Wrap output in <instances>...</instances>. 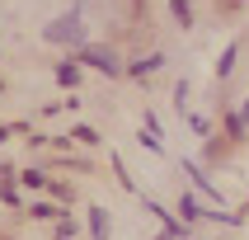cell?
Returning <instances> with one entry per match:
<instances>
[{"mask_svg": "<svg viewBox=\"0 0 249 240\" xmlns=\"http://www.w3.org/2000/svg\"><path fill=\"white\" fill-rule=\"evenodd\" d=\"M0 94H5V80H0Z\"/></svg>", "mask_w": 249, "mask_h": 240, "instance_id": "obj_22", "label": "cell"}, {"mask_svg": "<svg viewBox=\"0 0 249 240\" xmlns=\"http://www.w3.org/2000/svg\"><path fill=\"white\" fill-rule=\"evenodd\" d=\"M33 217H38V222H52V217H61V207H56V203H33Z\"/></svg>", "mask_w": 249, "mask_h": 240, "instance_id": "obj_16", "label": "cell"}, {"mask_svg": "<svg viewBox=\"0 0 249 240\" xmlns=\"http://www.w3.org/2000/svg\"><path fill=\"white\" fill-rule=\"evenodd\" d=\"M56 240H75V222L71 217H56Z\"/></svg>", "mask_w": 249, "mask_h": 240, "instance_id": "obj_18", "label": "cell"}, {"mask_svg": "<svg viewBox=\"0 0 249 240\" xmlns=\"http://www.w3.org/2000/svg\"><path fill=\"white\" fill-rule=\"evenodd\" d=\"M85 222H89V240H113V217L99 203H89V212H85Z\"/></svg>", "mask_w": 249, "mask_h": 240, "instance_id": "obj_5", "label": "cell"}, {"mask_svg": "<svg viewBox=\"0 0 249 240\" xmlns=\"http://www.w3.org/2000/svg\"><path fill=\"white\" fill-rule=\"evenodd\" d=\"M71 56H75L80 66H94V71H104V75H113V80H118V75H127V61L113 52L108 42H80Z\"/></svg>", "mask_w": 249, "mask_h": 240, "instance_id": "obj_1", "label": "cell"}, {"mask_svg": "<svg viewBox=\"0 0 249 240\" xmlns=\"http://www.w3.org/2000/svg\"><path fill=\"white\" fill-rule=\"evenodd\" d=\"M165 66V52H151V56H137V61H127V75L132 80H146L151 71H160Z\"/></svg>", "mask_w": 249, "mask_h": 240, "instance_id": "obj_6", "label": "cell"}, {"mask_svg": "<svg viewBox=\"0 0 249 240\" xmlns=\"http://www.w3.org/2000/svg\"><path fill=\"white\" fill-rule=\"evenodd\" d=\"M188 99H193V85H188V80H179V85H174V109H179V113H188Z\"/></svg>", "mask_w": 249, "mask_h": 240, "instance_id": "obj_14", "label": "cell"}, {"mask_svg": "<svg viewBox=\"0 0 249 240\" xmlns=\"http://www.w3.org/2000/svg\"><path fill=\"white\" fill-rule=\"evenodd\" d=\"M75 141H85V146H99V132L89 123H75Z\"/></svg>", "mask_w": 249, "mask_h": 240, "instance_id": "obj_17", "label": "cell"}, {"mask_svg": "<svg viewBox=\"0 0 249 240\" xmlns=\"http://www.w3.org/2000/svg\"><path fill=\"white\" fill-rule=\"evenodd\" d=\"M52 75H56V85H61V90H80V61H56Z\"/></svg>", "mask_w": 249, "mask_h": 240, "instance_id": "obj_7", "label": "cell"}, {"mask_svg": "<svg viewBox=\"0 0 249 240\" xmlns=\"http://www.w3.org/2000/svg\"><path fill=\"white\" fill-rule=\"evenodd\" d=\"M235 61H240V42H226V47H221V56H216V80H231Z\"/></svg>", "mask_w": 249, "mask_h": 240, "instance_id": "obj_8", "label": "cell"}, {"mask_svg": "<svg viewBox=\"0 0 249 240\" xmlns=\"http://www.w3.org/2000/svg\"><path fill=\"white\" fill-rule=\"evenodd\" d=\"M0 203H5V207H24V193H19L14 184H0Z\"/></svg>", "mask_w": 249, "mask_h": 240, "instance_id": "obj_15", "label": "cell"}, {"mask_svg": "<svg viewBox=\"0 0 249 240\" xmlns=\"http://www.w3.org/2000/svg\"><path fill=\"white\" fill-rule=\"evenodd\" d=\"M141 203H146V198H141ZM146 212L160 217V226H165V236H160V240H183V236H188V222H174V217L165 212V203H146Z\"/></svg>", "mask_w": 249, "mask_h": 240, "instance_id": "obj_3", "label": "cell"}, {"mask_svg": "<svg viewBox=\"0 0 249 240\" xmlns=\"http://www.w3.org/2000/svg\"><path fill=\"white\" fill-rule=\"evenodd\" d=\"M113 165H118V184H123L127 193H137V184H132V174H127V165H123V160H118V155H113Z\"/></svg>", "mask_w": 249, "mask_h": 240, "instance_id": "obj_19", "label": "cell"}, {"mask_svg": "<svg viewBox=\"0 0 249 240\" xmlns=\"http://www.w3.org/2000/svg\"><path fill=\"white\" fill-rule=\"evenodd\" d=\"M245 212H249V207H245Z\"/></svg>", "mask_w": 249, "mask_h": 240, "instance_id": "obj_23", "label": "cell"}, {"mask_svg": "<svg viewBox=\"0 0 249 240\" xmlns=\"http://www.w3.org/2000/svg\"><path fill=\"white\" fill-rule=\"evenodd\" d=\"M179 212H183V222H188V226L202 217V207H197V198H193V193H183V198H179Z\"/></svg>", "mask_w": 249, "mask_h": 240, "instance_id": "obj_12", "label": "cell"}, {"mask_svg": "<svg viewBox=\"0 0 249 240\" xmlns=\"http://www.w3.org/2000/svg\"><path fill=\"white\" fill-rule=\"evenodd\" d=\"M183 174H188V179H193L197 188H202V198H207V203H226V193H221V188H216V184L207 179V169H202V165H193V160H183Z\"/></svg>", "mask_w": 249, "mask_h": 240, "instance_id": "obj_4", "label": "cell"}, {"mask_svg": "<svg viewBox=\"0 0 249 240\" xmlns=\"http://www.w3.org/2000/svg\"><path fill=\"white\" fill-rule=\"evenodd\" d=\"M169 14H174L179 28H193V5H188V0H169Z\"/></svg>", "mask_w": 249, "mask_h": 240, "instance_id": "obj_9", "label": "cell"}, {"mask_svg": "<svg viewBox=\"0 0 249 240\" xmlns=\"http://www.w3.org/2000/svg\"><path fill=\"white\" fill-rule=\"evenodd\" d=\"M188 132L207 141V137H212V118H202V113H188Z\"/></svg>", "mask_w": 249, "mask_h": 240, "instance_id": "obj_11", "label": "cell"}, {"mask_svg": "<svg viewBox=\"0 0 249 240\" xmlns=\"http://www.w3.org/2000/svg\"><path fill=\"white\" fill-rule=\"evenodd\" d=\"M226 141H231V146L245 141V118H240V113H226Z\"/></svg>", "mask_w": 249, "mask_h": 240, "instance_id": "obj_10", "label": "cell"}, {"mask_svg": "<svg viewBox=\"0 0 249 240\" xmlns=\"http://www.w3.org/2000/svg\"><path fill=\"white\" fill-rule=\"evenodd\" d=\"M235 5H245V0H221V10H226V14L235 10Z\"/></svg>", "mask_w": 249, "mask_h": 240, "instance_id": "obj_21", "label": "cell"}, {"mask_svg": "<svg viewBox=\"0 0 249 240\" xmlns=\"http://www.w3.org/2000/svg\"><path fill=\"white\" fill-rule=\"evenodd\" d=\"M24 184H28V188H47L52 179H47V169H42V165H28L24 169Z\"/></svg>", "mask_w": 249, "mask_h": 240, "instance_id": "obj_13", "label": "cell"}, {"mask_svg": "<svg viewBox=\"0 0 249 240\" xmlns=\"http://www.w3.org/2000/svg\"><path fill=\"white\" fill-rule=\"evenodd\" d=\"M235 113H240V118H245V127H249V99H245V104H240Z\"/></svg>", "mask_w": 249, "mask_h": 240, "instance_id": "obj_20", "label": "cell"}, {"mask_svg": "<svg viewBox=\"0 0 249 240\" xmlns=\"http://www.w3.org/2000/svg\"><path fill=\"white\" fill-rule=\"evenodd\" d=\"M42 38H47V42H71V47H80V42H85V19H80V10H66L61 19H47V24H42Z\"/></svg>", "mask_w": 249, "mask_h": 240, "instance_id": "obj_2", "label": "cell"}]
</instances>
